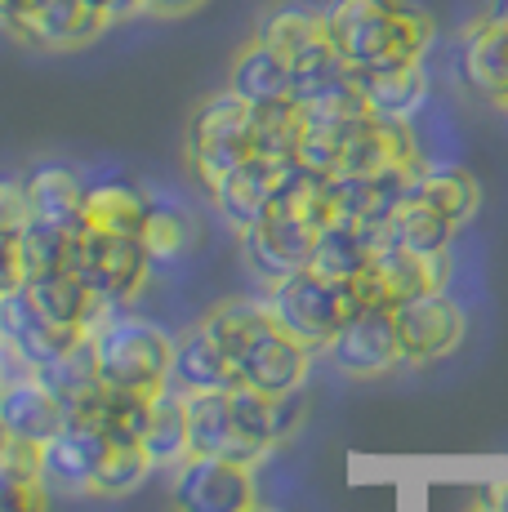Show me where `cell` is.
I'll return each mask as SVG.
<instances>
[{
    "label": "cell",
    "mask_w": 508,
    "mask_h": 512,
    "mask_svg": "<svg viewBox=\"0 0 508 512\" xmlns=\"http://www.w3.org/2000/svg\"><path fill=\"white\" fill-rule=\"evenodd\" d=\"M326 32L353 72H388L424 63L437 23L410 0H330Z\"/></svg>",
    "instance_id": "1"
},
{
    "label": "cell",
    "mask_w": 508,
    "mask_h": 512,
    "mask_svg": "<svg viewBox=\"0 0 508 512\" xmlns=\"http://www.w3.org/2000/svg\"><path fill=\"white\" fill-rule=\"evenodd\" d=\"M205 326L223 339V348L237 361V379L263 397H290L304 388L312 352L299 339H290L263 303L228 299L205 317Z\"/></svg>",
    "instance_id": "2"
},
{
    "label": "cell",
    "mask_w": 508,
    "mask_h": 512,
    "mask_svg": "<svg viewBox=\"0 0 508 512\" xmlns=\"http://www.w3.org/2000/svg\"><path fill=\"white\" fill-rule=\"evenodd\" d=\"M94 352H99L107 388L139 392V397H156L161 388H170L174 339L152 321L107 312V321L94 330Z\"/></svg>",
    "instance_id": "3"
},
{
    "label": "cell",
    "mask_w": 508,
    "mask_h": 512,
    "mask_svg": "<svg viewBox=\"0 0 508 512\" xmlns=\"http://www.w3.org/2000/svg\"><path fill=\"white\" fill-rule=\"evenodd\" d=\"M183 147H188V165L197 170V179L205 187L219 183L228 170L254 156V107L237 90L210 94L192 112Z\"/></svg>",
    "instance_id": "4"
},
{
    "label": "cell",
    "mask_w": 508,
    "mask_h": 512,
    "mask_svg": "<svg viewBox=\"0 0 508 512\" xmlns=\"http://www.w3.org/2000/svg\"><path fill=\"white\" fill-rule=\"evenodd\" d=\"M263 308H268V317L277 321L290 339L304 343L308 352H326V343L335 339L344 317H353V303H348L344 285L317 277V272H308V268L272 285Z\"/></svg>",
    "instance_id": "5"
},
{
    "label": "cell",
    "mask_w": 508,
    "mask_h": 512,
    "mask_svg": "<svg viewBox=\"0 0 508 512\" xmlns=\"http://www.w3.org/2000/svg\"><path fill=\"white\" fill-rule=\"evenodd\" d=\"M72 272L90 285L107 308H125L143 294V285L152 277V254L143 245V236L125 232H99L85 228L72 254Z\"/></svg>",
    "instance_id": "6"
},
{
    "label": "cell",
    "mask_w": 508,
    "mask_h": 512,
    "mask_svg": "<svg viewBox=\"0 0 508 512\" xmlns=\"http://www.w3.org/2000/svg\"><path fill=\"white\" fill-rule=\"evenodd\" d=\"M174 512H250L254 508V477L246 464L214 455H188L174 464L170 481Z\"/></svg>",
    "instance_id": "7"
},
{
    "label": "cell",
    "mask_w": 508,
    "mask_h": 512,
    "mask_svg": "<svg viewBox=\"0 0 508 512\" xmlns=\"http://www.w3.org/2000/svg\"><path fill=\"white\" fill-rule=\"evenodd\" d=\"M188 397V446L192 455H214V459H232V464L254 468L268 455V441L254 437L241 419V410L232 406V388L228 392H183Z\"/></svg>",
    "instance_id": "8"
},
{
    "label": "cell",
    "mask_w": 508,
    "mask_h": 512,
    "mask_svg": "<svg viewBox=\"0 0 508 512\" xmlns=\"http://www.w3.org/2000/svg\"><path fill=\"white\" fill-rule=\"evenodd\" d=\"M326 352L348 379H379V374L406 366L393 308H361L353 317H344V326L335 330Z\"/></svg>",
    "instance_id": "9"
},
{
    "label": "cell",
    "mask_w": 508,
    "mask_h": 512,
    "mask_svg": "<svg viewBox=\"0 0 508 512\" xmlns=\"http://www.w3.org/2000/svg\"><path fill=\"white\" fill-rule=\"evenodd\" d=\"M455 81L477 103L508 107V18L504 14H482L459 32Z\"/></svg>",
    "instance_id": "10"
},
{
    "label": "cell",
    "mask_w": 508,
    "mask_h": 512,
    "mask_svg": "<svg viewBox=\"0 0 508 512\" xmlns=\"http://www.w3.org/2000/svg\"><path fill=\"white\" fill-rule=\"evenodd\" d=\"M393 317H397V334H402L406 366H433V361L451 357L464 343V308L446 290L397 303Z\"/></svg>",
    "instance_id": "11"
},
{
    "label": "cell",
    "mask_w": 508,
    "mask_h": 512,
    "mask_svg": "<svg viewBox=\"0 0 508 512\" xmlns=\"http://www.w3.org/2000/svg\"><path fill=\"white\" fill-rule=\"evenodd\" d=\"M76 339H85V330H67V326H54L32 299H27L23 285L0 294V343L23 361L27 370L45 366V361L63 357Z\"/></svg>",
    "instance_id": "12"
},
{
    "label": "cell",
    "mask_w": 508,
    "mask_h": 512,
    "mask_svg": "<svg viewBox=\"0 0 508 512\" xmlns=\"http://www.w3.org/2000/svg\"><path fill=\"white\" fill-rule=\"evenodd\" d=\"M112 441L103 437L99 428L81 419H67L63 432L54 441L41 446V477L50 490H63V495H94V477L103 468V455Z\"/></svg>",
    "instance_id": "13"
},
{
    "label": "cell",
    "mask_w": 508,
    "mask_h": 512,
    "mask_svg": "<svg viewBox=\"0 0 508 512\" xmlns=\"http://www.w3.org/2000/svg\"><path fill=\"white\" fill-rule=\"evenodd\" d=\"M237 236H241V259L250 263L254 277H263L268 285L304 272L308 254H312V241H317V232L312 228L281 219V214H268L263 223H254V228L237 232Z\"/></svg>",
    "instance_id": "14"
},
{
    "label": "cell",
    "mask_w": 508,
    "mask_h": 512,
    "mask_svg": "<svg viewBox=\"0 0 508 512\" xmlns=\"http://www.w3.org/2000/svg\"><path fill=\"white\" fill-rule=\"evenodd\" d=\"M107 27H112V18L90 0H41L14 36L32 49H85Z\"/></svg>",
    "instance_id": "15"
},
{
    "label": "cell",
    "mask_w": 508,
    "mask_h": 512,
    "mask_svg": "<svg viewBox=\"0 0 508 512\" xmlns=\"http://www.w3.org/2000/svg\"><path fill=\"white\" fill-rule=\"evenodd\" d=\"M277 165L281 161L250 156V161H241L237 170L223 174L219 183L205 187L210 201H214V210H219L237 232L254 228V223H263L272 214V201H277Z\"/></svg>",
    "instance_id": "16"
},
{
    "label": "cell",
    "mask_w": 508,
    "mask_h": 512,
    "mask_svg": "<svg viewBox=\"0 0 508 512\" xmlns=\"http://www.w3.org/2000/svg\"><path fill=\"white\" fill-rule=\"evenodd\" d=\"M67 410L58 406V397L45 388L36 374H14V379L0 383V428L18 441H32L45 446L63 432Z\"/></svg>",
    "instance_id": "17"
},
{
    "label": "cell",
    "mask_w": 508,
    "mask_h": 512,
    "mask_svg": "<svg viewBox=\"0 0 508 512\" xmlns=\"http://www.w3.org/2000/svg\"><path fill=\"white\" fill-rule=\"evenodd\" d=\"M410 170H375V174H335L330 179V201L335 214L357 228L370 223H388L397 214V205L406 201Z\"/></svg>",
    "instance_id": "18"
},
{
    "label": "cell",
    "mask_w": 508,
    "mask_h": 512,
    "mask_svg": "<svg viewBox=\"0 0 508 512\" xmlns=\"http://www.w3.org/2000/svg\"><path fill=\"white\" fill-rule=\"evenodd\" d=\"M170 383L179 392H228L237 388V361L223 348V339L210 326H192L183 339H174V366Z\"/></svg>",
    "instance_id": "19"
},
{
    "label": "cell",
    "mask_w": 508,
    "mask_h": 512,
    "mask_svg": "<svg viewBox=\"0 0 508 512\" xmlns=\"http://www.w3.org/2000/svg\"><path fill=\"white\" fill-rule=\"evenodd\" d=\"M27 210L32 219L58 223L67 232H85V201H90V183L72 170V165L41 161L27 170Z\"/></svg>",
    "instance_id": "20"
},
{
    "label": "cell",
    "mask_w": 508,
    "mask_h": 512,
    "mask_svg": "<svg viewBox=\"0 0 508 512\" xmlns=\"http://www.w3.org/2000/svg\"><path fill=\"white\" fill-rule=\"evenodd\" d=\"M23 290H27V299H32L36 308H41L45 317L54 321V326H67V330L94 334L107 321V312H116V308H107V303L81 277H76V272H50V277H32V281H23Z\"/></svg>",
    "instance_id": "21"
},
{
    "label": "cell",
    "mask_w": 508,
    "mask_h": 512,
    "mask_svg": "<svg viewBox=\"0 0 508 512\" xmlns=\"http://www.w3.org/2000/svg\"><path fill=\"white\" fill-rule=\"evenodd\" d=\"M32 374L54 392L58 406H63L67 415L85 410V406H90V401L107 388V383H103V370H99V352H94V334L76 339L72 348L63 352V357L45 361V366H36Z\"/></svg>",
    "instance_id": "22"
},
{
    "label": "cell",
    "mask_w": 508,
    "mask_h": 512,
    "mask_svg": "<svg viewBox=\"0 0 508 512\" xmlns=\"http://www.w3.org/2000/svg\"><path fill=\"white\" fill-rule=\"evenodd\" d=\"M375 272L384 281L388 308L406 299H419V294L446 290V277H451V250L446 254H415L402 250V245H388V250L375 254Z\"/></svg>",
    "instance_id": "23"
},
{
    "label": "cell",
    "mask_w": 508,
    "mask_h": 512,
    "mask_svg": "<svg viewBox=\"0 0 508 512\" xmlns=\"http://www.w3.org/2000/svg\"><path fill=\"white\" fill-rule=\"evenodd\" d=\"M254 41L277 49L286 63L312 54L317 45L330 41L326 32V9H312V5H299V0H286V5H272L259 14L254 23Z\"/></svg>",
    "instance_id": "24"
},
{
    "label": "cell",
    "mask_w": 508,
    "mask_h": 512,
    "mask_svg": "<svg viewBox=\"0 0 508 512\" xmlns=\"http://www.w3.org/2000/svg\"><path fill=\"white\" fill-rule=\"evenodd\" d=\"M406 196L428 205V210H437L442 219H451L455 228H464L477 214V205H482V187H477L473 174L459 170V165H428V161L410 174Z\"/></svg>",
    "instance_id": "25"
},
{
    "label": "cell",
    "mask_w": 508,
    "mask_h": 512,
    "mask_svg": "<svg viewBox=\"0 0 508 512\" xmlns=\"http://www.w3.org/2000/svg\"><path fill=\"white\" fill-rule=\"evenodd\" d=\"M357 85L366 94L370 116H384V121H415V112L428 98L424 63L388 67V72H357Z\"/></svg>",
    "instance_id": "26"
},
{
    "label": "cell",
    "mask_w": 508,
    "mask_h": 512,
    "mask_svg": "<svg viewBox=\"0 0 508 512\" xmlns=\"http://www.w3.org/2000/svg\"><path fill=\"white\" fill-rule=\"evenodd\" d=\"M67 419H81V423H90V428H99L112 446H143V432H148V419H152V397L103 388L90 406Z\"/></svg>",
    "instance_id": "27"
},
{
    "label": "cell",
    "mask_w": 508,
    "mask_h": 512,
    "mask_svg": "<svg viewBox=\"0 0 508 512\" xmlns=\"http://www.w3.org/2000/svg\"><path fill=\"white\" fill-rule=\"evenodd\" d=\"M228 90H237L250 107L277 103V98H290V90H295V72H290V63L277 54V49L259 45V41L250 36V45L241 49L237 63H232Z\"/></svg>",
    "instance_id": "28"
},
{
    "label": "cell",
    "mask_w": 508,
    "mask_h": 512,
    "mask_svg": "<svg viewBox=\"0 0 508 512\" xmlns=\"http://www.w3.org/2000/svg\"><path fill=\"white\" fill-rule=\"evenodd\" d=\"M143 450H148L152 468H174L192 455L188 446V397L179 388H161L152 397V419L143 432Z\"/></svg>",
    "instance_id": "29"
},
{
    "label": "cell",
    "mask_w": 508,
    "mask_h": 512,
    "mask_svg": "<svg viewBox=\"0 0 508 512\" xmlns=\"http://www.w3.org/2000/svg\"><path fill=\"white\" fill-rule=\"evenodd\" d=\"M148 205H152V196L143 192V187L125 183V179L94 183V187H90V201H85V228L143 236V223H148Z\"/></svg>",
    "instance_id": "30"
},
{
    "label": "cell",
    "mask_w": 508,
    "mask_h": 512,
    "mask_svg": "<svg viewBox=\"0 0 508 512\" xmlns=\"http://www.w3.org/2000/svg\"><path fill=\"white\" fill-rule=\"evenodd\" d=\"M366 263H370L366 232L348 219H335L326 232H317L312 254H308V272H317V277H326L335 285H348Z\"/></svg>",
    "instance_id": "31"
},
{
    "label": "cell",
    "mask_w": 508,
    "mask_h": 512,
    "mask_svg": "<svg viewBox=\"0 0 508 512\" xmlns=\"http://www.w3.org/2000/svg\"><path fill=\"white\" fill-rule=\"evenodd\" d=\"M304 130H308V116L295 98L259 103L254 107V156H263V161H295Z\"/></svg>",
    "instance_id": "32"
},
{
    "label": "cell",
    "mask_w": 508,
    "mask_h": 512,
    "mask_svg": "<svg viewBox=\"0 0 508 512\" xmlns=\"http://www.w3.org/2000/svg\"><path fill=\"white\" fill-rule=\"evenodd\" d=\"M81 232H67L58 223L27 219L18 228V259H23V281L50 277V272H72V254Z\"/></svg>",
    "instance_id": "33"
},
{
    "label": "cell",
    "mask_w": 508,
    "mask_h": 512,
    "mask_svg": "<svg viewBox=\"0 0 508 512\" xmlns=\"http://www.w3.org/2000/svg\"><path fill=\"white\" fill-rule=\"evenodd\" d=\"M455 223L442 219L437 210H428V205L419 201H406L397 205V214L388 219V236H393V245H402V250H415V254H446L455 241Z\"/></svg>",
    "instance_id": "34"
},
{
    "label": "cell",
    "mask_w": 508,
    "mask_h": 512,
    "mask_svg": "<svg viewBox=\"0 0 508 512\" xmlns=\"http://www.w3.org/2000/svg\"><path fill=\"white\" fill-rule=\"evenodd\" d=\"M192 241H197V219H192V210H183V205H174V201H156L152 196L148 223H143V245H148L152 263L179 259Z\"/></svg>",
    "instance_id": "35"
},
{
    "label": "cell",
    "mask_w": 508,
    "mask_h": 512,
    "mask_svg": "<svg viewBox=\"0 0 508 512\" xmlns=\"http://www.w3.org/2000/svg\"><path fill=\"white\" fill-rule=\"evenodd\" d=\"M152 472V459L143 446H107L103 455V468L94 477V495H130L148 481Z\"/></svg>",
    "instance_id": "36"
},
{
    "label": "cell",
    "mask_w": 508,
    "mask_h": 512,
    "mask_svg": "<svg viewBox=\"0 0 508 512\" xmlns=\"http://www.w3.org/2000/svg\"><path fill=\"white\" fill-rule=\"evenodd\" d=\"M0 512H50V486L0 472Z\"/></svg>",
    "instance_id": "37"
},
{
    "label": "cell",
    "mask_w": 508,
    "mask_h": 512,
    "mask_svg": "<svg viewBox=\"0 0 508 512\" xmlns=\"http://www.w3.org/2000/svg\"><path fill=\"white\" fill-rule=\"evenodd\" d=\"M27 219H32V210H27V183L0 179V232H18Z\"/></svg>",
    "instance_id": "38"
},
{
    "label": "cell",
    "mask_w": 508,
    "mask_h": 512,
    "mask_svg": "<svg viewBox=\"0 0 508 512\" xmlns=\"http://www.w3.org/2000/svg\"><path fill=\"white\" fill-rule=\"evenodd\" d=\"M473 504H477V508H504V512H508V490H504V481H495V477L477 481V486H473Z\"/></svg>",
    "instance_id": "39"
},
{
    "label": "cell",
    "mask_w": 508,
    "mask_h": 512,
    "mask_svg": "<svg viewBox=\"0 0 508 512\" xmlns=\"http://www.w3.org/2000/svg\"><path fill=\"white\" fill-rule=\"evenodd\" d=\"M36 5H41V0H0V27H5L9 36H14L18 27H23V18L32 14Z\"/></svg>",
    "instance_id": "40"
},
{
    "label": "cell",
    "mask_w": 508,
    "mask_h": 512,
    "mask_svg": "<svg viewBox=\"0 0 508 512\" xmlns=\"http://www.w3.org/2000/svg\"><path fill=\"white\" fill-rule=\"evenodd\" d=\"M148 5V14H161V18H183L192 14V9H201L205 0H143Z\"/></svg>",
    "instance_id": "41"
},
{
    "label": "cell",
    "mask_w": 508,
    "mask_h": 512,
    "mask_svg": "<svg viewBox=\"0 0 508 512\" xmlns=\"http://www.w3.org/2000/svg\"><path fill=\"white\" fill-rule=\"evenodd\" d=\"M90 5H99V9H103V14H107V5H112V0H90Z\"/></svg>",
    "instance_id": "42"
},
{
    "label": "cell",
    "mask_w": 508,
    "mask_h": 512,
    "mask_svg": "<svg viewBox=\"0 0 508 512\" xmlns=\"http://www.w3.org/2000/svg\"><path fill=\"white\" fill-rule=\"evenodd\" d=\"M468 512H504V508H477V504H473V508H468Z\"/></svg>",
    "instance_id": "43"
},
{
    "label": "cell",
    "mask_w": 508,
    "mask_h": 512,
    "mask_svg": "<svg viewBox=\"0 0 508 512\" xmlns=\"http://www.w3.org/2000/svg\"><path fill=\"white\" fill-rule=\"evenodd\" d=\"M0 383H5V361H0Z\"/></svg>",
    "instance_id": "44"
},
{
    "label": "cell",
    "mask_w": 508,
    "mask_h": 512,
    "mask_svg": "<svg viewBox=\"0 0 508 512\" xmlns=\"http://www.w3.org/2000/svg\"><path fill=\"white\" fill-rule=\"evenodd\" d=\"M250 512H272V508H259V504H254V508H250Z\"/></svg>",
    "instance_id": "45"
},
{
    "label": "cell",
    "mask_w": 508,
    "mask_h": 512,
    "mask_svg": "<svg viewBox=\"0 0 508 512\" xmlns=\"http://www.w3.org/2000/svg\"><path fill=\"white\" fill-rule=\"evenodd\" d=\"M500 14H504V18H508V5H504V9H500Z\"/></svg>",
    "instance_id": "46"
}]
</instances>
